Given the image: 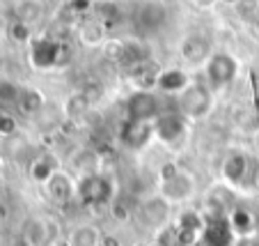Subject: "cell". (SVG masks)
I'll return each mask as SVG.
<instances>
[{
	"label": "cell",
	"mask_w": 259,
	"mask_h": 246,
	"mask_svg": "<svg viewBox=\"0 0 259 246\" xmlns=\"http://www.w3.org/2000/svg\"><path fill=\"white\" fill-rule=\"evenodd\" d=\"M44 187H46L49 198L55 205H67V202H71L76 198V178H71L64 170H58Z\"/></svg>",
	"instance_id": "obj_15"
},
{
	"label": "cell",
	"mask_w": 259,
	"mask_h": 246,
	"mask_svg": "<svg viewBox=\"0 0 259 246\" xmlns=\"http://www.w3.org/2000/svg\"><path fill=\"white\" fill-rule=\"evenodd\" d=\"M220 178L225 180L230 187L239 189L248 182L250 178V159L245 152H230L225 159H223V166H220Z\"/></svg>",
	"instance_id": "obj_14"
},
{
	"label": "cell",
	"mask_w": 259,
	"mask_h": 246,
	"mask_svg": "<svg viewBox=\"0 0 259 246\" xmlns=\"http://www.w3.org/2000/svg\"><path fill=\"white\" fill-rule=\"evenodd\" d=\"M154 133L163 145H179L188 133V118H184L179 111L161 113L154 120Z\"/></svg>",
	"instance_id": "obj_8"
},
{
	"label": "cell",
	"mask_w": 259,
	"mask_h": 246,
	"mask_svg": "<svg viewBox=\"0 0 259 246\" xmlns=\"http://www.w3.org/2000/svg\"><path fill=\"white\" fill-rule=\"evenodd\" d=\"M16 106H19V111L23 115L32 118V115H37L41 109H44V94L34 88H21L19 99H16Z\"/></svg>",
	"instance_id": "obj_23"
},
{
	"label": "cell",
	"mask_w": 259,
	"mask_h": 246,
	"mask_svg": "<svg viewBox=\"0 0 259 246\" xmlns=\"http://www.w3.org/2000/svg\"><path fill=\"white\" fill-rule=\"evenodd\" d=\"M179 55L191 67H202L213 55V42H211V37L206 32H191L181 40Z\"/></svg>",
	"instance_id": "obj_7"
},
{
	"label": "cell",
	"mask_w": 259,
	"mask_h": 246,
	"mask_svg": "<svg viewBox=\"0 0 259 246\" xmlns=\"http://www.w3.org/2000/svg\"><path fill=\"white\" fill-rule=\"evenodd\" d=\"M12 37L19 40V42L30 40V25L21 23V21H14V25H12Z\"/></svg>",
	"instance_id": "obj_29"
},
{
	"label": "cell",
	"mask_w": 259,
	"mask_h": 246,
	"mask_svg": "<svg viewBox=\"0 0 259 246\" xmlns=\"http://www.w3.org/2000/svg\"><path fill=\"white\" fill-rule=\"evenodd\" d=\"M195 3H197L200 7H211V5H215L218 0H195Z\"/></svg>",
	"instance_id": "obj_30"
},
{
	"label": "cell",
	"mask_w": 259,
	"mask_h": 246,
	"mask_svg": "<svg viewBox=\"0 0 259 246\" xmlns=\"http://www.w3.org/2000/svg\"><path fill=\"white\" fill-rule=\"evenodd\" d=\"M41 16H44V7H41L37 0H25V3L19 5V10H16V21L30 25V28H32L37 21H41Z\"/></svg>",
	"instance_id": "obj_24"
},
{
	"label": "cell",
	"mask_w": 259,
	"mask_h": 246,
	"mask_svg": "<svg viewBox=\"0 0 259 246\" xmlns=\"http://www.w3.org/2000/svg\"><path fill=\"white\" fill-rule=\"evenodd\" d=\"M69 246H101V232L92 223H78L69 232Z\"/></svg>",
	"instance_id": "obj_22"
},
{
	"label": "cell",
	"mask_w": 259,
	"mask_h": 246,
	"mask_svg": "<svg viewBox=\"0 0 259 246\" xmlns=\"http://www.w3.org/2000/svg\"><path fill=\"white\" fill-rule=\"evenodd\" d=\"M133 23H136L140 34H156L165 28L167 23V10L161 3H142L138 5L136 14H133Z\"/></svg>",
	"instance_id": "obj_11"
},
{
	"label": "cell",
	"mask_w": 259,
	"mask_h": 246,
	"mask_svg": "<svg viewBox=\"0 0 259 246\" xmlns=\"http://www.w3.org/2000/svg\"><path fill=\"white\" fill-rule=\"evenodd\" d=\"M227 219H230V226H232V230H234L236 239H252V237L259 232L257 221H254L250 209L236 207V209H232V212L227 214Z\"/></svg>",
	"instance_id": "obj_17"
},
{
	"label": "cell",
	"mask_w": 259,
	"mask_h": 246,
	"mask_svg": "<svg viewBox=\"0 0 259 246\" xmlns=\"http://www.w3.org/2000/svg\"><path fill=\"white\" fill-rule=\"evenodd\" d=\"M175 232L181 246L200 244L204 232V214H200L197 209H184L175 223Z\"/></svg>",
	"instance_id": "obj_13"
},
{
	"label": "cell",
	"mask_w": 259,
	"mask_h": 246,
	"mask_svg": "<svg viewBox=\"0 0 259 246\" xmlns=\"http://www.w3.org/2000/svg\"><path fill=\"white\" fill-rule=\"evenodd\" d=\"M136 246H149V244H136Z\"/></svg>",
	"instance_id": "obj_33"
},
{
	"label": "cell",
	"mask_w": 259,
	"mask_h": 246,
	"mask_svg": "<svg viewBox=\"0 0 259 246\" xmlns=\"http://www.w3.org/2000/svg\"><path fill=\"white\" fill-rule=\"evenodd\" d=\"M254 25H257V30H259V14L254 16Z\"/></svg>",
	"instance_id": "obj_32"
},
{
	"label": "cell",
	"mask_w": 259,
	"mask_h": 246,
	"mask_svg": "<svg viewBox=\"0 0 259 246\" xmlns=\"http://www.w3.org/2000/svg\"><path fill=\"white\" fill-rule=\"evenodd\" d=\"M30 60L37 69H53L64 64L67 60V46L55 42L53 37H37L30 46Z\"/></svg>",
	"instance_id": "obj_5"
},
{
	"label": "cell",
	"mask_w": 259,
	"mask_h": 246,
	"mask_svg": "<svg viewBox=\"0 0 259 246\" xmlns=\"http://www.w3.org/2000/svg\"><path fill=\"white\" fill-rule=\"evenodd\" d=\"M257 184H259V175H257Z\"/></svg>",
	"instance_id": "obj_35"
},
{
	"label": "cell",
	"mask_w": 259,
	"mask_h": 246,
	"mask_svg": "<svg viewBox=\"0 0 259 246\" xmlns=\"http://www.w3.org/2000/svg\"><path fill=\"white\" fill-rule=\"evenodd\" d=\"M154 133V122H140V120H124L122 129H119V143L131 152H140L147 145L152 143Z\"/></svg>",
	"instance_id": "obj_12"
},
{
	"label": "cell",
	"mask_w": 259,
	"mask_h": 246,
	"mask_svg": "<svg viewBox=\"0 0 259 246\" xmlns=\"http://www.w3.org/2000/svg\"><path fill=\"white\" fill-rule=\"evenodd\" d=\"M90 99L85 97V92H76L71 94V97L67 99V103H64V115H67L69 120H78L83 118L85 113L90 111Z\"/></svg>",
	"instance_id": "obj_25"
},
{
	"label": "cell",
	"mask_w": 259,
	"mask_h": 246,
	"mask_svg": "<svg viewBox=\"0 0 259 246\" xmlns=\"http://www.w3.org/2000/svg\"><path fill=\"white\" fill-rule=\"evenodd\" d=\"M58 170H60L58 159H55L53 154H41V157H37L32 161V166H30V178L37 184H46Z\"/></svg>",
	"instance_id": "obj_21"
},
{
	"label": "cell",
	"mask_w": 259,
	"mask_h": 246,
	"mask_svg": "<svg viewBox=\"0 0 259 246\" xmlns=\"http://www.w3.org/2000/svg\"><path fill=\"white\" fill-rule=\"evenodd\" d=\"M204 74H206V83L213 90H223L230 83H234L236 74H239V60L227 51H218L209 58V62L204 64Z\"/></svg>",
	"instance_id": "obj_4"
},
{
	"label": "cell",
	"mask_w": 259,
	"mask_h": 246,
	"mask_svg": "<svg viewBox=\"0 0 259 246\" xmlns=\"http://www.w3.org/2000/svg\"><path fill=\"white\" fill-rule=\"evenodd\" d=\"M195 178L188 170H181L175 163H165L161 168V184H158V193L165 198L170 205L177 202H186L195 196Z\"/></svg>",
	"instance_id": "obj_2"
},
{
	"label": "cell",
	"mask_w": 259,
	"mask_h": 246,
	"mask_svg": "<svg viewBox=\"0 0 259 246\" xmlns=\"http://www.w3.org/2000/svg\"><path fill=\"white\" fill-rule=\"evenodd\" d=\"M28 246H51L53 241V223L49 219H32L25 228Z\"/></svg>",
	"instance_id": "obj_19"
},
{
	"label": "cell",
	"mask_w": 259,
	"mask_h": 246,
	"mask_svg": "<svg viewBox=\"0 0 259 246\" xmlns=\"http://www.w3.org/2000/svg\"><path fill=\"white\" fill-rule=\"evenodd\" d=\"M188 85H191V79H188L186 72L181 67H170V69H161L156 88L165 94H177V97H179Z\"/></svg>",
	"instance_id": "obj_16"
},
{
	"label": "cell",
	"mask_w": 259,
	"mask_h": 246,
	"mask_svg": "<svg viewBox=\"0 0 259 246\" xmlns=\"http://www.w3.org/2000/svg\"><path fill=\"white\" fill-rule=\"evenodd\" d=\"M149 49H147L145 42L140 40H124V51H122V58H119V64H122L126 72L131 69L140 67V64L149 62Z\"/></svg>",
	"instance_id": "obj_18"
},
{
	"label": "cell",
	"mask_w": 259,
	"mask_h": 246,
	"mask_svg": "<svg viewBox=\"0 0 259 246\" xmlns=\"http://www.w3.org/2000/svg\"><path fill=\"white\" fill-rule=\"evenodd\" d=\"M0 246H3V237H0Z\"/></svg>",
	"instance_id": "obj_34"
},
{
	"label": "cell",
	"mask_w": 259,
	"mask_h": 246,
	"mask_svg": "<svg viewBox=\"0 0 259 246\" xmlns=\"http://www.w3.org/2000/svg\"><path fill=\"white\" fill-rule=\"evenodd\" d=\"M117 187L115 180L106 172H85L76 178V198L90 209H101V207L113 205Z\"/></svg>",
	"instance_id": "obj_1"
},
{
	"label": "cell",
	"mask_w": 259,
	"mask_h": 246,
	"mask_svg": "<svg viewBox=\"0 0 259 246\" xmlns=\"http://www.w3.org/2000/svg\"><path fill=\"white\" fill-rule=\"evenodd\" d=\"M122 51H124V40H106L103 42V53H106V58L115 60V62H119Z\"/></svg>",
	"instance_id": "obj_28"
},
{
	"label": "cell",
	"mask_w": 259,
	"mask_h": 246,
	"mask_svg": "<svg viewBox=\"0 0 259 246\" xmlns=\"http://www.w3.org/2000/svg\"><path fill=\"white\" fill-rule=\"evenodd\" d=\"M161 101L152 90H136L126 99V120H140V122H154L161 115Z\"/></svg>",
	"instance_id": "obj_9"
},
{
	"label": "cell",
	"mask_w": 259,
	"mask_h": 246,
	"mask_svg": "<svg viewBox=\"0 0 259 246\" xmlns=\"http://www.w3.org/2000/svg\"><path fill=\"white\" fill-rule=\"evenodd\" d=\"M158 74H161V69L149 60V62L131 69V72H128V79L133 81V85H136L138 90H154L158 83Z\"/></svg>",
	"instance_id": "obj_20"
},
{
	"label": "cell",
	"mask_w": 259,
	"mask_h": 246,
	"mask_svg": "<svg viewBox=\"0 0 259 246\" xmlns=\"http://www.w3.org/2000/svg\"><path fill=\"white\" fill-rule=\"evenodd\" d=\"M236 235L230 226L227 214H204V232H202V246H236Z\"/></svg>",
	"instance_id": "obj_6"
},
{
	"label": "cell",
	"mask_w": 259,
	"mask_h": 246,
	"mask_svg": "<svg viewBox=\"0 0 259 246\" xmlns=\"http://www.w3.org/2000/svg\"><path fill=\"white\" fill-rule=\"evenodd\" d=\"M252 244H254V246H259V232H257V235L252 237Z\"/></svg>",
	"instance_id": "obj_31"
},
{
	"label": "cell",
	"mask_w": 259,
	"mask_h": 246,
	"mask_svg": "<svg viewBox=\"0 0 259 246\" xmlns=\"http://www.w3.org/2000/svg\"><path fill=\"white\" fill-rule=\"evenodd\" d=\"M0 85H3V81H0Z\"/></svg>",
	"instance_id": "obj_36"
},
{
	"label": "cell",
	"mask_w": 259,
	"mask_h": 246,
	"mask_svg": "<svg viewBox=\"0 0 259 246\" xmlns=\"http://www.w3.org/2000/svg\"><path fill=\"white\" fill-rule=\"evenodd\" d=\"M170 202L156 193V196L147 198L140 207H138V219H140L142 228H149L154 232H161L163 228H167V219H170Z\"/></svg>",
	"instance_id": "obj_10"
},
{
	"label": "cell",
	"mask_w": 259,
	"mask_h": 246,
	"mask_svg": "<svg viewBox=\"0 0 259 246\" xmlns=\"http://www.w3.org/2000/svg\"><path fill=\"white\" fill-rule=\"evenodd\" d=\"M177 111L188 120H200L211 113L213 106V90L209 83H191L177 99Z\"/></svg>",
	"instance_id": "obj_3"
},
{
	"label": "cell",
	"mask_w": 259,
	"mask_h": 246,
	"mask_svg": "<svg viewBox=\"0 0 259 246\" xmlns=\"http://www.w3.org/2000/svg\"><path fill=\"white\" fill-rule=\"evenodd\" d=\"M19 124H16V118L7 111H0V138H10L16 133Z\"/></svg>",
	"instance_id": "obj_27"
},
{
	"label": "cell",
	"mask_w": 259,
	"mask_h": 246,
	"mask_svg": "<svg viewBox=\"0 0 259 246\" xmlns=\"http://www.w3.org/2000/svg\"><path fill=\"white\" fill-rule=\"evenodd\" d=\"M80 40H83L85 44H103V42H106L103 23H99V21H88V23L80 28Z\"/></svg>",
	"instance_id": "obj_26"
}]
</instances>
